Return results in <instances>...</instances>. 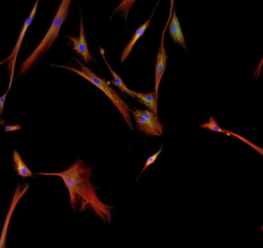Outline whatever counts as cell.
Wrapping results in <instances>:
<instances>
[{"label": "cell", "mask_w": 263, "mask_h": 248, "mask_svg": "<svg viewBox=\"0 0 263 248\" xmlns=\"http://www.w3.org/2000/svg\"><path fill=\"white\" fill-rule=\"evenodd\" d=\"M93 170L81 159H78L67 171L60 173H37L40 175L58 176L68 189L70 204L74 211L92 209L98 217L106 223L112 221L113 206L102 202L96 194V187L90 181Z\"/></svg>", "instance_id": "cell-1"}, {"label": "cell", "mask_w": 263, "mask_h": 248, "mask_svg": "<svg viewBox=\"0 0 263 248\" xmlns=\"http://www.w3.org/2000/svg\"><path fill=\"white\" fill-rule=\"evenodd\" d=\"M169 32L170 37L173 40L174 43L181 45L186 51H188L187 46L185 44V38H184L183 33L181 28L180 23L178 19L175 8L172 10V17L169 22Z\"/></svg>", "instance_id": "cell-9"}, {"label": "cell", "mask_w": 263, "mask_h": 248, "mask_svg": "<svg viewBox=\"0 0 263 248\" xmlns=\"http://www.w3.org/2000/svg\"><path fill=\"white\" fill-rule=\"evenodd\" d=\"M261 231H263V225H262V227H261Z\"/></svg>", "instance_id": "cell-21"}, {"label": "cell", "mask_w": 263, "mask_h": 248, "mask_svg": "<svg viewBox=\"0 0 263 248\" xmlns=\"http://www.w3.org/2000/svg\"><path fill=\"white\" fill-rule=\"evenodd\" d=\"M132 113L136 121L138 131L144 132L148 136H162L163 135L164 128L158 119L157 114L149 109H135Z\"/></svg>", "instance_id": "cell-4"}, {"label": "cell", "mask_w": 263, "mask_h": 248, "mask_svg": "<svg viewBox=\"0 0 263 248\" xmlns=\"http://www.w3.org/2000/svg\"><path fill=\"white\" fill-rule=\"evenodd\" d=\"M23 187H24V185L17 187V192H16L15 196H14L12 205H11V207H10V212H9L8 217H7V220H6L5 225H4V230H3L2 237H1V240H0V247H5L6 239H7V227H8L10 214H12L13 212H14V209L15 208L16 204H17L16 203L18 202L19 200L21 198L22 196L24 195V194L27 192V189L29 188V184H26L24 190H21V189L23 188Z\"/></svg>", "instance_id": "cell-11"}, {"label": "cell", "mask_w": 263, "mask_h": 248, "mask_svg": "<svg viewBox=\"0 0 263 248\" xmlns=\"http://www.w3.org/2000/svg\"><path fill=\"white\" fill-rule=\"evenodd\" d=\"M21 129V126L20 125H5V132H13V131H17Z\"/></svg>", "instance_id": "cell-20"}, {"label": "cell", "mask_w": 263, "mask_h": 248, "mask_svg": "<svg viewBox=\"0 0 263 248\" xmlns=\"http://www.w3.org/2000/svg\"><path fill=\"white\" fill-rule=\"evenodd\" d=\"M71 2L72 0L62 1L57 10V14L55 16L53 23L45 37L37 46V49L34 50V53H32L22 64L21 68H20V75L24 74L27 70L31 69L38 62L39 59L44 56L46 53L51 48V46L58 37L62 26L67 20Z\"/></svg>", "instance_id": "cell-2"}, {"label": "cell", "mask_w": 263, "mask_h": 248, "mask_svg": "<svg viewBox=\"0 0 263 248\" xmlns=\"http://www.w3.org/2000/svg\"><path fill=\"white\" fill-rule=\"evenodd\" d=\"M100 53H101L102 56H103V59L104 60L105 63H106V66L109 68L110 73H111L112 76H113V79L110 82H109L110 84H113V86H116L118 89H120L122 91V92L123 93L127 94L129 96H132L133 97V91L130 90V89H128L127 86L125 85L124 82H123V79H121V77L117 74V73L112 69L111 66H109V63H107V60H106V57H105V53L104 50L103 48H101L100 46Z\"/></svg>", "instance_id": "cell-13"}, {"label": "cell", "mask_w": 263, "mask_h": 248, "mask_svg": "<svg viewBox=\"0 0 263 248\" xmlns=\"http://www.w3.org/2000/svg\"><path fill=\"white\" fill-rule=\"evenodd\" d=\"M199 127L204 129L209 130L211 132H218V133L225 134V135L230 136L229 132L227 130L222 129L218 124L217 123L216 120H215V118L213 116H210L209 118V122H206V123L201 124L199 125Z\"/></svg>", "instance_id": "cell-14"}, {"label": "cell", "mask_w": 263, "mask_h": 248, "mask_svg": "<svg viewBox=\"0 0 263 248\" xmlns=\"http://www.w3.org/2000/svg\"><path fill=\"white\" fill-rule=\"evenodd\" d=\"M76 61L81 66V70H79V69H76V68L71 67V66H54L63 68V69L72 71L73 73H76V74H78L79 76H82V77L84 78L86 80L91 82L92 84L94 85L98 89H100V90L111 100V102L114 104L115 106L117 108L118 110H119V112L123 115V119H125L126 123L129 125V128L133 130V122H132V119H131V110L130 109H129L128 104L122 99L119 93L110 86V83L107 82L106 79H100V78L98 77L89 68L83 66L81 62H80V60H76Z\"/></svg>", "instance_id": "cell-3"}, {"label": "cell", "mask_w": 263, "mask_h": 248, "mask_svg": "<svg viewBox=\"0 0 263 248\" xmlns=\"http://www.w3.org/2000/svg\"><path fill=\"white\" fill-rule=\"evenodd\" d=\"M156 7H157V5H156ZM156 7H155L154 10L152 12L150 18L136 30L134 35H133V37H132L130 41H129V43H128V44L126 45L124 50H123L121 58H120L121 63H124V62L127 60V58L129 57V55H130L131 52L133 50V47H134L136 42H137L138 40H139V39L144 35V33H146V30H147V29L149 28V26H150L151 20H152V17H153V14H154L155 10H156Z\"/></svg>", "instance_id": "cell-8"}, {"label": "cell", "mask_w": 263, "mask_h": 248, "mask_svg": "<svg viewBox=\"0 0 263 248\" xmlns=\"http://www.w3.org/2000/svg\"><path fill=\"white\" fill-rule=\"evenodd\" d=\"M162 147H163L162 146V145H161L160 149H159L157 152L155 153L154 155H152V156L149 157V158H147V160H146V164H145L144 167H143L142 171H141L140 175L142 173L144 172L145 170H146L148 167L150 166V165H152V164H153L156 162V160H157V158H159L161 153H162Z\"/></svg>", "instance_id": "cell-17"}, {"label": "cell", "mask_w": 263, "mask_h": 248, "mask_svg": "<svg viewBox=\"0 0 263 248\" xmlns=\"http://www.w3.org/2000/svg\"><path fill=\"white\" fill-rule=\"evenodd\" d=\"M228 132H229L230 136L235 137V138H238V139H239L240 141H243L244 143L246 144V145H249V146L251 147V148H253V149L255 150V151H256L257 152L259 153L260 155H261V156H263V148L257 146V145H255V144L252 143V142H251V141H248V139H246V138H244V137L238 135V134L234 133V132H229V131H228Z\"/></svg>", "instance_id": "cell-16"}, {"label": "cell", "mask_w": 263, "mask_h": 248, "mask_svg": "<svg viewBox=\"0 0 263 248\" xmlns=\"http://www.w3.org/2000/svg\"><path fill=\"white\" fill-rule=\"evenodd\" d=\"M13 164H14V169L17 172V175L20 176L21 178H27L28 177H34V173L30 171V168L27 166V164L22 159L20 153L16 150L14 151V155H13Z\"/></svg>", "instance_id": "cell-12"}, {"label": "cell", "mask_w": 263, "mask_h": 248, "mask_svg": "<svg viewBox=\"0 0 263 248\" xmlns=\"http://www.w3.org/2000/svg\"><path fill=\"white\" fill-rule=\"evenodd\" d=\"M9 91L7 90V92L4 94V96L0 97V116L2 115L3 112H4V104H5L6 99H7V93H8Z\"/></svg>", "instance_id": "cell-18"}, {"label": "cell", "mask_w": 263, "mask_h": 248, "mask_svg": "<svg viewBox=\"0 0 263 248\" xmlns=\"http://www.w3.org/2000/svg\"><path fill=\"white\" fill-rule=\"evenodd\" d=\"M133 98H136L142 105H145L151 112L157 114L158 96L155 92L139 93L133 91Z\"/></svg>", "instance_id": "cell-10"}, {"label": "cell", "mask_w": 263, "mask_h": 248, "mask_svg": "<svg viewBox=\"0 0 263 248\" xmlns=\"http://www.w3.org/2000/svg\"><path fill=\"white\" fill-rule=\"evenodd\" d=\"M263 67V56L261 58V61H260L259 64L257 66L256 69H255V73H254V78L255 79H258L260 73H261V69Z\"/></svg>", "instance_id": "cell-19"}, {"label": "cell", "mask_w": 263, "mask_h": 248, "mask_svg": "<svg viewBox=\"0 0 263 248\" xmlns=\"http://www.w3.org/2000/svg\"><path fill=\"white\" fill-rule=\"evenodd\" d=\"M39 1H40V0H37V3H36L34 8L32 10L31 13H30L29 17H27V20H26L24 27H23L21 32H20V36H19L18 40H17V44H16L14 51L12 52V53L10 55V56H9L7 59H6L5 60H4V61L0 63V66H1V65L4 64V63L9 62L8 67H7V72H8L9 73H10V85H9L8 91H10V89H11L13 80H14L16 63H17V56H18L19 51H20V46H21L22 43H23V40H24V37H25L26 33H27L29 27H30L32 23L34 21V17H35L36 14H37V8H38Z\"/></svg>", "instance_id": "cell-5"}, {"label": "cell", "mask_w": 263, "mask_h": 248, "mask_svg": "<svg viewBox=\"0 0 263 248\" xmlns=\"http://www.w3.org/2000/svg\"><path fill=\"white\" fill-rule=\"evenodd\" d=\"M136 1V0H123L121 4H119V5L116 7V10L113 12V14H116V13H122L123 17H124L125 23H126V20H127L128 15H129V11H130L133 6L134 5Z\"/></svg>", "instance_id": "cell-15"}, {"label": "cell", "mask_w": 263, "mask_h": 248, "mask_svg": "<svg viewBox=\"0 0 263 248\" xmlns=\"http://www.w3.org/2000/svg\"><path fill=\"white\" fill-rule=\"evenodd\" d=\"M69 40L73 43V50L77 55H80L83 58V60L86 63L90 62H94V58L91 56L89 47H88L87 42H86V36H85L84 27H83V15L81 13V19H80V37H67Z\"/></svg>", "instance_id": "cell-7"}, {"label": "cell", "mask_w": 263, "mask_h": 248, "mask_svg": "<svg viewBox=\"0 0 263 248\" xmlns=\"http://www.w3.org/2000/svg\"><path fill=\"white\" fill-rule=\"evenodd\" d=\"M174 0H170V10H169V17L166 23V27L164 28L163 33L162 35V40H161L160 46H159V52H158L157 58H156V72H155V93L158 96V91H159V85L161 80L163 76L165 71L166 69V63H167L168 57L166 55V50H165V34H166V29L170 22L171 17H172V10H173Z\"/></svg>", "instance_id": "cell-6"}]
</instances>
